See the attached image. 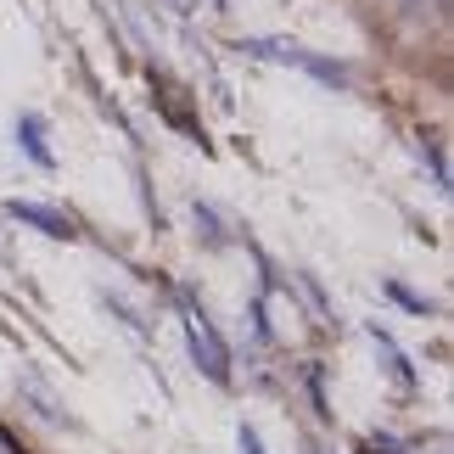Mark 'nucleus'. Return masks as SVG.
Here are the masks:
<instances>
[{"label": "nucleus", "mask_w": 454, "mask_h": 454, "mask_svg": "<svg viewBox=\"0 0 454 454\" xmlns=\"http://www.w3.org/2000/svg\"><path fill=\"white\" fill-rule=\"evenodd\" d=\"M253 51H270V62L303 67V74H314L320 84H354V74H348L342 62H325L320 51H303V45H286V40H253Z\"/></svg>", "instance_id": "obj_1"}, {"label": "nucleus", "mask_w": 454, "mask_h": 454, "mask_svg": "<svg viewBox=\"0 0 454 454\" xmlns=\"http://www.w3.org/2000/svg\"><path fill=\"white\" fill-rule=\"evenodd\" d=\"M185 337H191V354H197V364L207 371V381H231V348L219 342V331L207 325V314H191L185 320Z\"/></svg>", "instance_id": "obj_2"}, {"label": "nucleus", "mask_w": 454, "mask_h": 454, "mask_svg": "<svg viewBox=\"0 0 454 454\" xmlns=\"http://www.w3.org/2000/svg\"><path fill=\"white\" fill-rule=\"evenodd\" d=\"M17 393H23L28 404L40 410V421H45V427H57V432H62V427H74V415H67V404H62V398L51 393V387H45V381L34 376V371H23V376H17Z\"/></svg>", "instance_id": "obj_3"}, {"label": "nucleus", "mask_w": 454, "mask_h": 454, "mask_svg": "<svg viewBox=\"0 0 454 454\" xmlns=\"http://www.w3.org/2000/svg\"><path fill=\"white\" fill-rule=\"evenodd\" d=\"M12 219L34 224V231L51 236V241H67V236H74V219L57 214V207H40V202H12Z\"/></svg>", "instance_id": "obj_4"}, {"label": "nucleus", "mask_w": 454, "mask_h": 454, "mask_svg": "<svg viewBox=\"0 0 454 454\" xmlns=\"http://www.w3.org/2000/svg\"><path fill=\"white\" fill-rule=\"evenodd\" d=\"M17 141H23V152H28L40 168L57 163V157H51V146H45V118H40V113H23V118H17Z\"/></svg>", "instance_id": "obj_5"}, {"label": "nucleus", "mask_w": 454, "mask_h": 454, "mask_svg": "<svg viewBox=\"0 0 454 454\" xmlns=\"http://www.w3.org/2000/svg\"><path fill=\"white\" fill-rule=\"evenodd\" d=\"M191 219H197V231H202L207 247H224V224H219V214L207 202H191Z\"/></svg>", "instance_id": "obj_6"}, {"label": "nucleus", "mask_w": 454, "mask_h": 454, "mask_svg": "<svg viewBox=\"0 0 454 454\" xmlns=\"http://www.w3.org/2000/svg\"><path fill=\"white\" fill-rule=\"evenodd\" d=\"M398 12L410 17V23H427V17H443L449 0H398Z\"/></svg>", "instance_id": "obj_7"}, {"label": "nucleus", "mask_w": 454, "mask_h": 454, "mask_svg": "<svg viewBox=\"0 0 454 454\" xmlns=\"http://www.w3.org/2000/svg\"><path fill=\"white\" fill-rule=\"evenodd\" d=\"M236 443H241V454H270L264 438H258V427H241V432H236Z\"/></svg>", "instance_id": "obj_8"}, {"label": "nucleus", "mask_w": 454, "mask_h": 454, "mask_svg": "<svg viewBox=\"0 0 454 454\" xmlns=\"http://www.w3.org/2000/svg\"><path fill=\"white\" fill-rule=\"evenodd\" d=\"M314 454H331V449H314Z\"/></svg>", "instance_id": "obj_9"}]
</instances>
